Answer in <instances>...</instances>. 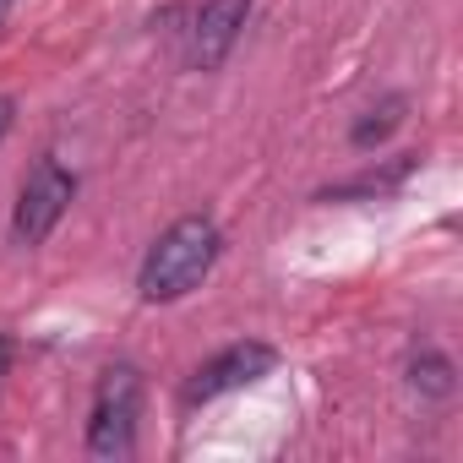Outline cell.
<instances>
[{"mask_svg": "<svg viewBox=\"0 0 463 463\" xmlns=\"http://www.w3.org/2000/svg\"><path fill=\"white\" fill-rule=\"evenodd\" d=\"M12 354H17V344H12L6 333H0V376H6V371H12Z\"/></svg>", "mask_w": 463, "mask_h": 463, "instance_id": "cell-8", "label": "cell"}, {"mask_svg": "<svg viewBox=\"0 0 463 463\" xmlns=\"http://www.w3.org/2000/svg\"><path fill=\"white\" fill-rule=\"evenodd\" d=\"M403 99L392 93V99H382V109H365V120H354V131H349V142L354 147H376V142H387L398 126H403Z\"/></svg>", "mask_w": 463, "mask_h": 463, "instance_id": "cell-6", "label": "cell"}, {"mask_svg": "<svg viewBox=\"0 0 463 463\" xmlns=\"http://www.w3.org/2000/svg\"><path fill=\"white\" fill-rule=\"evenodd\" d=\"M409 387L425 392V398H452V360L436 354V349L414 354V360H409Z\"/></svg>", "mask_w": 463, "mask_h": 463, "instance_id": "cell-7", "label": "cell"}, {"mask_svg": "<svg viewBox=\"0 0 463 463\" xmlns=\"http://www.w3.org/2000/svg\"><path fill=\"white\" fill-rule=\"evenodd\" d=\"M12 6H17V0H0V23H6V12H12Z\"/></svg>", "mask_w": 463, "mask_h": 463, "instance_id": "cell-10", "label": "cell"}, {"mask_svg": "<svg viewBox=\"0 0 463 463\" xmlns=\"http://www.w3.org/2000/svg\"><path fill=\"white\" fill-rule=\"evenodd\" d=\"M246 17H251V0H207L191 23V44H185L191 71H218L235 55V44L246 33Z\"/></svg>", "mask_w": 463, "mask_h": 463, "instance_id": "cell-5", "label": "cell"}, {"mask_svg": "<svg viewBox=\"0 0 463 463\" xmlns=\"http://www.w3.org/2000/svg\"><path fill=\"white\" fill-rule=\"evenodd\" d=\"M71 196H77V175H71L61 158L44 153V158L28 169L23 191H17V207H12V241H17L23 251L44 246V241L55 235V223L66 218Z\"/></svg>", "mask_w": 463, "mask_h": 463, "instance_id": "cell-3", "label": "cell"}, {"mask_svg": "<svg viewBox=\"0 0 463 463\" xmlns=\"http://www.w3.org/2000/svg\"><path fill=\"white\" fill-rule=\"evenodd\" d=\"M218 257H223V229L207 213H185L147 246L142 273H137V295L147 306H175L213 273Z\"/></svg>", "mask_w": 463, "mask_h": 463, "instance_id": "cell-1", "label": "cell"}, {"mask_svg": "<svg viewBox=\"0 0 463 463\" xmlns=\"http://www.w3.org/2000/svg\"><path fill=\"white\" fill-rule=\"evenodd\" d=\"M273 365H279V349L262 344V338L229 344V349H218L207 365H196V376L185 382V403H213V398H223V392H241V387L262 382Z\"/></svg>", "mask_w": 463, "mask_h": 463, "instance_id": "cell-4", "label": "cell"}, {"mask_svg": "<svg viewBox=\"0 0 463 463\" xmlns=\"http://www.w3.org/2000/svg\"><path fill=\"white\" fill-rule=\"evenodd\" d=\"M137 420H142V371L137 365H109L99 376V392H93V409H88V452L93 458H131Z\"/></svg>", "mask_w": 463, "mask_h": 463, "instance_id": "cell-2", "label": "cell"}, {"mask_svg": "<svg viewBox=\"0 0 463 463\" xmlns=\"http://www.w3.org/2000/svg\"><path fill=\"white\" fill-rule=\"evenodd\" d=\"M12 115H17V104H12V99H0V137L12 131Z\"/></svg>", "mask_w": 463, "mask_h": 463, "instance_id": "cell-9", "label": "cell"}]
</instances>
